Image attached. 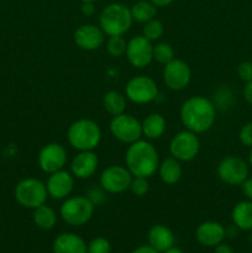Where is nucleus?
Segmentation results:
<instances>
[{"label":"nucleus","instance_id":"f257e3e1","mask_svg":"<svg viewBox=\"0 0 252 253\" xmlns=\"http://www.w3.org/2000/svg\"><path fill=\"white\" fill-rule=\"evenodd\" d=\"M179 118L185 130L194 133L209 131L216 120V106L203 95H194L185 99L179 109Z\"/></svg>","mask_w":252,"mask_h":253},{"label":"nucleus","instance_id":"f03ea898","mask_svg":"<svg viewBox=\"0 0 252 253\" xmlns=\"http://www.w3.org/2000/svg\"><path fill=\"white\" fill-rule=\"evenodd\" d=\"M125 166L132 177L151 178L160 166L158 151L148 140L136 141L126 150Z\"/></svg>","mask_w":252,"mask_h":253},{"label":"nucleus","instance_id":"7ed1b4c3","mask_svg":"<svg viewBox=\"0 0 252 253\" xmlns=\"http://www.w3.org/2000/svg\"><path fill=\"white\" fill-rule=\"evenodd\" d=\"M101 137L100 126L91 119H78L67 130L69 146L77 151H94L100 143Z\"/></svg>","mask_w":252,"mask_h":253},{"label":"nucleus","instance_id":"20e7f679","mask_svg":"<svg viewBox=\"0 0 252 253\" xmlns=\"http://www.w3.org/2000/svg\"><path fill=\"white\" fill-rule=\"evenodd\" d=\"M130 7L123 2H110L99 15V26L106 36H124L132 26Z\"/></svg>","mask_w":252,"mask_h":253},{"label":"nucleus","instance_id":"39448f33","mask_svg":"<svg viewBox=\"0 0 252 253\" xmlns=\"http://www.w3.org/2000/svg\"><path fill=\"white\" fill-rule=\"evenodd\" d=\"M94 210L95 205L85 195H76L64 199L59 208V215L67 225L78 227L90 221Z\"/></svg>","mask_w":252,"mask_h":253},{"label":"nucleus","instance_id":"423d86ee","mask_svg":"<svg viewBox=\"0 0 252 253\" xmlns=\"http://www.w3.org/2000/svg\"><path fill=\"white\" fill-rule=\"evenodd\" d=\"M14 197L17 204L25 209H36L46 204L47 202L48 193H47L46 183L34 177L25 178L20 180L15 187Z\"/></svg>","mask_w":252,"mask_h":253},{"label":"nucleus","instance_id":"0eeeda50","mask_svg":"<svg viewBox=\"0 0 252 253\" xmlns=\"http://www.w3.org/2000/svg\"><path fill=\"white\" fill-rule=\"evenodd\" d=\"M109 130L115 140L126 145H131L142 137L141 121L131 114L123 113L120 115L113 116L109 124Z\"/></svg>","mask_w":252,"mask_h":253},{"label":"nucleus","instance_id":"6e6552de","mask_svg":"<svg viewBox=\"0 0 252 253\" xmlns=\"http://www.w3.org/2000/svg\"><path fill=\"white\" fill-rule=\"evenodd\" d=\"M158 94L160 90L157 83L148 76L132 77L125 86V95L127 100L137 105L152 103L157 99Z\"/></svg>","mask_w":252,"mask_h":253},{"label":"nucleus","instance_id":"1a4fd4ad","mask_svg":"<svg viewBox=\"0 0 252 253\" xmlns=\"http://www.w3.org/2000/svg\"><path fill=\"white\" fill-rule=\"evenodd\" d=\"M200 151V141L197 133L183 130L175 133L169 142V153L179 162H190Z\"/></svg>","mask_w":252,"mask_h":253},{"label":"nucleus","instance_id":"9d476101","mask_svg":"<svg viewBox=\"0 0 252 253\" xmlns=\"http://www.w3.org/2000/svg\"><path fill=\"white\" fill-rule=\"evenodd\" d=\"M132 174L126 166L111 165L101 172L99 185L109 194H121L128 190Z\"/></svg>","mask_w":252,"mask_h":253},{"label":"nucleus","instance_id":"9b49d317","mask_svg":"<svg viewBox=\"0 0 252 253\" xmlns=\"http://www.w3.org/2000/svg\"><path fill=\"white\" fill-rule=\"evenodd\" d=\"M217 177L229 185H241L249 177V163L237 156H226L219 162Z\"/></svg>","mask_w":252,"mask_h":253},{"label":"nucleus","instance_id":"f8f14e48","mask_svg":"<svg viewBox=\"0 0 252 253\" xmlns=\"http://www.w3.org/2000/svg\"><path fill=\"white\" fill-rule=\"evenodd\" d=\"M163 83L173 91L184 90L192 81V69L183 59L174 58L163 68Z\"/></svg>","mask_w":252,"mask_h":253},{"label":"nucleus","instance_id":"ddd939ff","mask_svg":"<svg viewBox=\"0 0 252 253\" xmlns=\"http://www.w3.org/2000/svg\"><path fill=\"white\" fill-rule=\"evenodd\" d=\"M68 161V155L64 146L61 143L51 142L44 145L37 156V165L43 173L51 174L63 169Z\"/></svg>","mask_w":252,"mask_h":253},{"label":"nucleus","instance_id":"4468645a","mask_svg":"<svg viewBox=\"0 0 252 253\" xmlns=\"http://www.w3.org/2000/svg\"><path fill=\"white\" fill-rule=\"evenodd\" d=\"M126 58L133 68L142 69L150 66L153 61V44L142 35L133 36L127 41Z\"/></svg>","mask_w":252,"mask_h":253},{"label":"nucleus","instance_id":"2eb2a0df","mask_svg":"<svg viewBox=\"0 0 252 253\" xmlns=\"http://www.w3.org/2000/svg\"><path fill=\"white\" fill-rule=\"evenodd\" d=\"M105 36L100 26L94 24H84L77 27L73 34L74 43L83 51H96L105 44Z\"/></svg>","mask_w":252,"mask_h":253},{"label":"nucleus","instance_id":"dca6fc26","mask_svg":"<svg viewBox=\"0 0 252 253\" xmlns=\"http://www.w3.org/2000/svg\"><path fill=\"white\" fill-rule=\"evenodd\" d=\"M74 179L76 178L72 174L71 170H66L64 168L51 173L46 182L48 197L54 200H64L71 197L74 189Z\"/></svg>","mask_w":252,"mask_h":253},{"label":"nucleus","instance_id":"f3484780","mask_svg":"<svg viewBox=\"0 0 252 253\" xmlns=\"http://www.w3.org/2000/svg\"><path fill=\"white\" fill-rule=\"evenodd\" d=\"M99 158L94 151H78L71 162V173L77 179H88L95 174Z\"/></svg>","mask_w":252,"mask_h":253},{"label":"nucleus","instance_id":"a211bd4d","mask_svg":"<svg viewBox=\"0 0 252 253\" xmlns=\"http://www.w3.org/2000/svg\"><path fill=\"white\" fill-rule=\"evenodd\" d=\"M226 237L225 227L217 221H204L195 230V239L202 246L215 247Z\"/></svg>","mask_w":252,"mask_h":253},{"label":"nucleus","instance_id":"6ab92c4d","mask_svg":"<svg viewBox=\"0 0 252 253\" xmlns=\"http://www.w3.org/2000/svg\"><path fill=\"white\" fill-rule=\"evenodd\" d=\"M53 253H88V245L83 237L74 232H63L52 244Z\"/></svg>","mask_w":252,"mask_h":253},{"label":"nucleus","instance_id":"aec40b11","mask_svg":"<svg viewBox=\"0 0 252 253\" xmlns=\"http://www.w3.org/2000/svg\"><path fill=\"white\" fill-rule=\"evenodd\" d=\"M147 240L148 245L160 253L174 246L175 242V237L172 230L162 224L153 225L151 227L147 235Z\"/></svg>","mask_w":252,"mask_h":253},{"label":"nucleus","instance_id":"412c9836","mask_svg":"<svg viewBox=\"0 0 252 253\" xmlns=\"http://www.w3.org/2000/svg\"><path fill=\"white\" fill-rule=\"evenodd\" d=\"M142 126V136H145L146 140L152 141L158 140L166 132L167 123L162 114L151 113L146 116L141 123Z\"/></svg>","mask_w":252,"mask_h":253},{"label":"nucleus","instance_id":"4be33fe9","mask_svg":"<svg viewBox=\"0 0 252 253\" xmlns=\"http://www.w3.org/2000/svg\"><path fill=\"white\" fill-rule=\"evenodd\" d=\"M182 162H179L178 160L173 158L172 156L166 160H163L162 162H160L158 166V175H160L161 180H162L165 184L173 185L175 183H178L180 180L183 175V168Z\"/></svg>","mask_w":252,"mask_h":253},{"label":"nucleus","instance_id":"5701e85b","mask_svg":"<svg viewBox=\"0 0 252 253\" xmlns=\"http://www.w3.org/2000/svg\"><path fill=\"white\" fill-rule=\"evenodd\" d=\"M231 220L235 226L242 231L252 230V200L237 203L231 211Z\"/></svg>","mask_w":252,"mask_h":253},{"label":"nucleus","instance_id":"b1692460","mask_svg":"<svg viewBox=\"0 0 252 253\" xmlns=\"http://www.w3.org/2000/svg\"><path fill=\"white\" fill-rule=\"evenodd\" d=\"M126 104H127L126 95L118 90H109L103 96L104 110L111 116H116L125 113Z\"/></svg>","mask_w":252,"mask_h":253},{"label":"nucleus","instance_id":"393cba45","mask_svg":"<svg viewBox=\"0 0 252 253\" xmlns=\"http://www.w3.org/2000/svg\"><path fill=\"white\" fill-rule=\"evenodd\" d=\"M32 220L34 224L41 230H51L57 224V212L48 205L43 204L41 207L34 209L32 212Z\"/></svg>","mask_w":252,"mask_h":253},{"label":"nucleus","instance_id":"a878e982","mask_svg":"<svg viewBox=\"0 0 252 253\" xmlns=\"http://www.w3.org/2000/svg\"><path fill=\"white\" fill-rule=\"evenodd\" d=\"M132 20L140 24L150 21L157 16V6L150 0H138L130 7Z\"/></svg>","mask_w":252,"mask_h":253},{"label":"nucleus","instance_id":"bb28decb","mask_svg":"<svg viewBox=\"0 0 252 253\" xmlns=\"http://www.w3.org/2000/svg\"><path fill=\"white\" fill-rule=\"evenodd\" d=\"M174 58V49L168 42H158L153 46V61L165 66Z\"/></svg>","mask_w":252,"mask_h":253},{"label":"nucleus","instance_id":"cd10ccee","mask_svg":"<svg viewBox=\"0 0 252 253\" xmlns=\"http://www.w3.org/2000/svg\"><path fill=\"white\" fill-rule=\"evenodd\" d=\"M165 34V26L158 19H152L143 24L142 36L146 37L148 41H158Z\"/></svg>","mask_w":252,"mask_h":253},{"label":"nucleus","instance_id":"c85d7f7f","mask_svg":"<svg viewBox=\"0 0 252 253\" xmlns=\"http://www.w3.org/2000/svg\"><path fill=\"white\" fill-rule=\"evenodd\" d=\"M106 51L111 57H121L125 54L127 41L124 36H110L105 41Z\"/></svg>","mask_w":252,"mask_h":253},{"label":"nucleus","instance_id":"c756f323","mask_svg":"<svg viewBox=\"0 0 252 253\" xmlns=\"http://www.w3.org/2000/svg\"><path fill=\"white\" fill-rule=\"evenodd\" d=\"M128 190H130L135 197H145L148 193V190H150V182H148V178L132 177Z\"/></svg>","mask_w":252,"mask_h":253},{"label":"nucleus","instance_id":"7c9ffc66","mask_svg":"<svg viewBox=\"0 0 252 253\" xmlns=\"http://www.w3.org/2000/svg\"><path fill=\"white\" fill-rule=\"evenodd\" d=\"M111 245L105 237H95L88 244V253H110Z\"/></svg>","mask_w":252,"mask_h":253},{"label":"nucleus","instance_id":"2f4dec72","mask_svg":"<svg viewBox=\"0 0 252 253\" xmlns=\"http://www.w3.org/2000/svg\"><path fill=\"white\" fill-rule=\"evenodd\" d=\"M105 195L106 192L101 187H91L88 189L85 197L88 198L95 207H100V205H103V203L105 202Z\"/></svg>","mask_w":252,"mask_h":253},{"label":"nucleus","instance_id":"473e14b6","mask_svg":"<svg viewBox=\"0 0 252 253\" xmlns=\"http://www.w3.org/2000/svg\"><path fill=\"white\" fill-rule=\"evenodd\" d=\"M237 76L245 83L252 81V62L245 61L237 66Z\"/></svg>","mask_w":252,"mask_h":253},{"label":"nucleus","instance_id":"72a5a7b5","mask_svg":"<svg viewBox=\"0 0 252 253\" xmlns=\"http://www.w3.org/2000/svg\"><path fill=\"white\" fill-rule=\"evenodd\" d=\"M240 142L246 147H252V121L245 124L239 132Z\"/></svg>","mask_w":252,"mask_h":253},{"label":"nucleus","instance_id":"f704fd0d","mask_svg":"<svg viewBox=\"0 0 252 253\" xmlns=\"http://www.w3.org/2000/svg\"><path fill=\"white\" fill-rule=\"evenodd\" d=\"M242 193L249 200H252V177H247L241 185Z\"/></svg>","mask_w":252,"mask_h":253},{"label":"nucleus","instance_id":"c9c22d12","mask_svg":"<svg viewBox=\"0 0 252 253\" xmlns=\"http://www.w3.org/2000/svg\"><path fill=\"white\" fill-rule=\"evenodd\" d=\"M81 11L84 16L91 17L95 14V5H94V2H82Z\"/></svg>","mask_w":252,"mask_h":253},{"label":"nucleus","instance_id":"e433bc0d","mask_svg":"<svg viewBox=\"0 0 252 253\" xmlns=\"http://www.w3.org/2000/svg\"><path fill=\"white\" fill-rule=\"evenodd\" d=\"M214 253H235V251L232 249V246H230L229 244H225L222 241L214 247Z\"/></svg>","mask_w":252,"mask_h":253},{"label":"nucleus","instance_id":"4c0bfd02","mask_svg":"<svg viewBox=\"0 0 252 253\" xmlns=\"http://www.w3.org/2000/svg\"><path fill=\"white\" fill-rule=\"evenodd\" d=\"M244 98L250 105H252V81L247 82L244 86Z\"/></svg>","mask_w":252,"mask_h":253},{"label":"nucleus","instance_id":"58836bf2","mask_svg":"<svg viewBox=\"0 0 252 253\" xmlns=\"http://www.w3.org/2000/svg\"><path fill=\"white\" fill-rule=\"evenodd\" d=\"M131 253H160L158 251H156L153 247H151L150 245H142V246L136 247Z\"/></svg>","mask_w":252,"mask_h":253},{"label":"nucleus","instance_id":"ea45409f","mask_svg":"<svg viewBox=\"0 0 252 253\" xmlns=\"http://www.w3.org/2000/svg\"><path fill=\"white\" fill-rule=\"evenodd\" d=\"M237 232H239V227L235 226L234 224L230 225V226L225 227V235H226V237H235L237 235Z\"/></svg>","mask_w":252,"mask_h":253},{"label":"nucleus","instance_id":"a19ab883","mask_svg":"<svg viewBox=\"0 0 252 253\" xmlns=\"http://www.w3.org/2000/svg\"><path fill=\"white\" fill-rule=\"evenodd\" d=\"M150 1L153 2L157 7H166L172 4L174 0H150Z\"/></svg>","mask_w":252,"mask_h":253},{"label":"nucleus","instance_id":"79ce46f5","mask_svg":"<svg viewBox=\"0 0 252 253\" xmlns=\"http://www.w3.org/2000/svg\"><path fill=\"white\" fill-rule=\"evenodd\" d=\"M162 253H184L182 251V250L179 249V247H175V246H172L170 249L166 250V251H163Z\"/></svg>","mask_w":252,"mask_h":253},{"label":"nucleus","instance_id":"37998d69","mask_svg":"<svg viewBox=\"0 0 252 253\" xmlns=\"http://www.w3.org/2000/svg\"><path fill=\"white\" fill-rule=\"evenodd\" d=\"M249 163H250V166L252 167V147H251V151H250V155H249Z\"/></svg>","mask_w":252,"mask_h":253},{"label":"nucleus","instance_id":"c03bdc74","mask_svg":"<svg viewBox=\"0 0 252 253\" xmlns=\"http://www.w3.org/2000/svg\"><path fill=\"white\" fill-rule=\"evenodd\" d=\"M82 2H95L96 0H81Z\"/></svg>","mask_w":252,"mask_h":253},{"label":"nucleus","instance_id":"a18cd8bd","mask_svg":"<svg viewBox=\"0 0 252 253\" xmlns=\"http://www.w3.org/2000/svg\"><path fill=\"white\" fill-rule=\"evenodd\" d=\"M249 240H250V242H252V230H250V235H249Z\"/></svg>","mask_w":252,"mask_h":253}]
</instances>
